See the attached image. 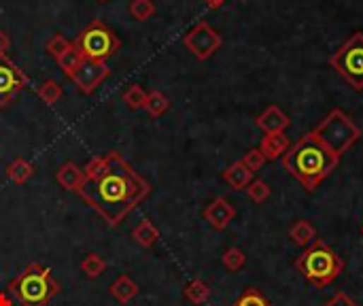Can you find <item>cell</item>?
<instances>
[{
    "mask_svg": "<svg viewBox=\"0 0 363 306\" xmlns=\"http://www.w3.org/2000/svg\"><path fill=\"white\" fill-rule=\"evenodd\" d=\"M107 162L109 166L105 175L94 181H85L79 198L98 211L109 225H117L149 196L151 187L119 153H109Z\"/></svg>",
    "mask_w": 363,
    "mask_h": 306,
    "instance_id": "1",
    "label": "cell"
},
{
    "mask_svg": "<svg viewBox=\"0 0 363 306\" xmlns=\"http://www.w3.org/2000/svg\"><path fill=\"white\" fill-rule=\"evenodd\" d=\"M338 162L340 160L329 149H325L310 132L304 134L295 145H291L282 155L285 170L308 192H314L335 170Z\"/></svg>",
    "mask_w": 363,
    "mask_h": 306,
    "instance_id": "2",
    "label": "cell"
},
{
    "mask_svg": "<svg viewBox=\"0 0 363 306\" xmlns=\"http://www.w3.org/2000/svg\"><path fill=\"white\" fill-rule=\"evenodd\" d=\"M62 291L52 270L43 264L26 266L11 283L9 295L24 306H47Z\"/></svg>",
    "mask_w": 363,
    "mask_h": 306,
    "instance_id": "3",
    "label": "cell"
},
{
    "mask_svg": "<svg viewBox=\"0 0 363 306\" xmlns=\"http://www.w3.org/2000/svg\"><path fill=\"white\" fill-rule=\"evenodd\" d=\"M344 268L342 257L323 240H314L304 253L295 259V270L316 289L331 285Z\"/></svg>",
    "mask_w": 363,
    "mask_h": 306,
    "instance_id": "4",
    "label": "cell"
},
{
    "mask_svg": "<svg viewBox=\"0 0 363 306\" xmlns=\"http://www.w3.org/2000/svg\"><path fill=\"white\" fill-rule=\"evenodd\" d=\"M325 149H329L338 160L359 141V128L348 119V115L340 109H333L312 132H310Z\"/></svg>",
    "mask_w": 363,
    "mask_h": 306,
    "instance_id": "5",
    "label": "cell"
},
{
    "mask_svg": "<svg viewBox=\"0 0 363 306\" xmlns=\"http://www.w3.org/2000/svg\"><path fill=\"white\" fill-rule=\"evenodd\" d=\"M75 45L81 49L85 60H98V62H107L109 58H113L119 47L121 41L117 39V35L102 22H92L75 41Z\"/></svg>",
    "mask_w": 363,
    "mask_h": 306,
    "instance_id": "6",
    "label": "cell"
},
{
    "mask_svg": "<svg viewBox=\"0 0 363 306\" xmlns=\"http://www.w3.org/2000/svg\"><path fill=\"white\" fill-rule=\"evenodd\" d=\"M331 66L352 90H363V33H355L333 54Z\"/></svg>",
    "mask_w": 363,
    "mask_h": 306,
    "instance_id": "7",
    "label": "cell"
},
{
    "mask_svg": "<svg viewBox=\"0 0 363 306\" xmlns=\"http://www.w3.org/2000/svg\"><path fill=\"white\" fill-rule=\"evenodd\" d=\"M183 43H185V47L196 56V60H200V62L208 60V58L223 45L221 35H219L210 24H206V22L196 24V26L185 35Z\"/></svg>",
    "mask_w": 363,
    "mask_h": 306,
    "instance_id": "8",
    "label": "cell"
},
{
    "mask_svg": "<svg viewBox=\"0 0 363 306\" xmlns=\"http://www.w3.org/2000/svg\"><path fill=\"white\" fill-rule=\"evenodd\" d=\"M26 86L28 77L24 75V71L7 56L0 58V109L7 107Z\"/></svg>",
    "mask_w": 363,
    "mask_h": 306,
    "instance_id": "9",
    "label": "cell"
},
{
    "mask_svg": "<svg viewBox=\"0 0 363 306\" xmlns=\"http://www.w3.org/2000/svg\"><path fill=\"white\" fill-rule=\"evenodd\" d=\"M111 75V69L107 66V62H98V60H83L81 66L71 75L73 83L79 88L81 94H94Z\"/></svg>",
    "mask_w": 363,
    "mask_h": 306,
    "instance_id": "10",
    "label": "cell"
},
{
    "mask_svg": "<svg viewBox=\"0 0 363 306\" xmlns=\"http://www.w3.org/2000/svg\"><path fill=\"white\" fill-rule=\"evenodd\" d=\"M234 217H236V208L223 198V196H219V198H215L206 208H204V219L208 221V225L213 228V230H225L232 221H234Z\"/></svg>",
    "mask_w": 363,
    "mask_h": 306,
    "instance_id": "11",
    "label": "cell"
},
{
    "mask_svg": "<svg viewBox=\"0 0 363 306\" xmlns=\"http://www.w3.org/2000/svg\"><path fill=\"white\" fill-rule=\"evenodd\" d=\"M257 128L263 130L266 134H276V132H285L291 124V119L287 117L285 111H280L276 105H270L257 119H255Z\"/></svg>",
    "mask_w": 363,
    "mask_h": 306,
    "instance_id": "12",
    "label": "cell"
},
{
    "mask_svg": "<svg viewBox=\"0 0 363 306\" xmlns=\"http://www.w3.org/2000/svg\"><path fill=\"white\" fill-rule=\"evenodd\" d=\"M56 179H58V183H60L66 192H75V194H79L81 187L85 185V175H83V170H81L75 162L64 164V166L58 170Z\"/></svg>",
    "mask_w": 363,
    "mask_h": 306,
    "instance_id": "13",
    "label": "cell"
},
{
    "mask_svg": "<svg viewBox=\"0 0 363 306\" xmlns=\"http://www.w3.org/2000/svg\"><path fill=\"white\" fill-rule=\"evenodd\" d=\"M289 147H291L289 136H285L282 132H276V134H266V136L261 139L259 151L263 153L266 160H278L280 155L287 153Z\"/></svg>",
    "mask_w": 363,
    "mask_h": 306,
    "instance_id": "14",
    "label": "cell"
},
{
    "mask_svg": "<svg viewBox=\"0 0 363 306\" xmlns=\"http://www.w3.org/2000/svg\"><path fill=\"white\" fill-rule=\"evenodd\" d=\"M223 181L232 187V189H246L249 183L253 181V172L244 166L242 160L234 162L232 166H227L223 170Z\"/></svg>",
    "mask_w": 363,
    "mask_h": 306,
    "instance_id": "15",
    "label": "cell"
},
{
    "mask_svg": "<svg viewBox=\"0 0 363 306\" xmlns=\"http://www.w3.org/2000/svg\"><path fill=\"white\" fill-rule=\"evenodd\" d=\"M111 295L119 302V304H128L132 298H136L138 293V285L128 276V274H121L113 281V285L109 287Z\"/></svg>",
    "mask_w": 363,
    "mask_h": 306,
    "instance_id": "16",
    "label": "cell"
},
{
    "mask_svg": "<svg viewBox=\"0 0 363 306\" xmlns=\"http://www.w3.org/2000/svg\"><path fill=\"white\" fill-rule=\"evenodd\" d=\"M289 238L295 242V245H299V247H310L314 240H316V230H314V225L308 221V219H299V221H295L293 225H291V230H289Z\"/></svg>",
    "mask_w": 363,
    "mask_h": 306,
    "instance_id": "17",
    "label": "cell"
},
{
    "mask_svg": "<svg viewBox=\"0 0 363 306\" xmlns=\"http://www.w3.org/2000/svg\"><path fill=\"white\" fill-rule=\"evenodd\" d=\"M132 236H134V240H136L141 247L149 249V247H153V245L157 242V238H160V230H157L149 219H143V221L134 228Z\"/></svg>",
    "mask_w": 363,
    "mask_h": 306,
    "instance_id": "18",
    "label": "cell"
},
{
    "mask_svg": "<svg viewBox=\"0 0 363 306\" xmlns=\"http://www.w3.org/2000/svg\"><path fill=\"white\" fill-rule=\"evenodd\" d=\"M183 295H185L187 302H191L194 306H200V304H204V302L210 298V287H208V283H204L202 278H194L191 283L185 285Z\"/></svg>",
    "mask_w": 363,
    "mask_h": 306,
    "instance_id": "19",
    "label": "cell"
},
{
    "mask_svg": "<svg viewBox=\"0 0 363 306\" xmlns=\"http://www.w3.org/2000/svg\"><path fill=\"white\" fill-rule=\"evenodd\" d=\"M32 175H35V166H32L30 162H26L24 158H16V160L7 166V177H9L13 183H18V185L26 183Z\"/></svg>",
    "mask_w": 363,
    "mask_h": 306,
    "instance_id": "20",
    "label": "cell"
},
{
    "mask_svg": "<svg viewBox=\"0 0 363 306\" xmlns=\"http://www.w3.org/2000/svg\"><path fill=\"white\" fill-rule=\"evenodd\" d=\"M85 58H83V54H81V49L73 43L71 45V49L69 52H64L60 58H58V66L62 69V73L66 75V77H71L79 66H81V62H83Z\"/></svg>",
    "mask_w": 363,
    "mask_h": 306,
    "instance_id": "21",
    "label": "cell"
},
{
    "mask_svg": "<svg viewBox=\"0 0 363 306\" xmlns=\"http://www.w3.org/2000/svg\"><path fill=\"white\" fill-rule=\"evenodd\" d=\"M145 109L149 111L151 117H160V115H164V113L170 109V100H168L162 92L153 90V92L147 94V105H145Z\"/></svg>",
    "mask_w": 363,
    "mask_h": 306,
    "instance_id": "22",
    "label": "cell"
},
{
    "mask_svg": "<svg viewBox=\"0 0 363 306\" xmlns=\"http://www.w3.org/2000/svg\"><path fill=\"white\" fill-rule=\"evenodd\" d=\"M128 11L136 22H147L149 18L155 16V3L153 0H132Z\"/></svg>",
    "mask_w": 363,
    "mask_h": 306,
    "instance_id": "23",
    "label": "cell"
},
{
    "mask_svg": "<svg viewBox=\"0 0 363 306\" xmlns=\"http://www.w3.org/2000/svg\"><path fill=\"white\" fill-rule=\"evenodd\" d=\"M124 102H126V107L132 109V111L145 109V105H147V92H145L141 86H130V88L124 92Z\"/></svg>",
    "mask_w": 363,
    "mask_h": 306,
    "instance_id": "24",
    "label": "cell"
},
{
    "mask_svg": "<svg viewBox=\"0 0 363 306\" xmlns=\"http://www.w3.org/2000/svg\"><path fill=\"white\" fill-rule=\"evenodd\" d=\"M37 94H39V98H41L45 105H56V102L62 98V88H60V83H56L54 79H47V81L41 83V88L37 90Z\"/></svg>",
    "mask_w": 363,
    "mask_h": 306,
    "instance_id": "25",
    "label": "cell"
},
{
    "mask_svg": "<svg viewBox=\"0 0 363 306\" xmlns=\"http://www.w3.org/2000/svg\"><path fill=\"white\" fill-rule=\"evenodd\" d=\"M105 268H107V261H105L98 253H90V255L81 261V270H83V274L90 276V278L100 276V274L105 272Z\"/></svg>",
    "mask_w": 363,
    "mask_h": 306,
    "instance_id": "26",
    "label": "cell"
},
{
    "mask_svg": "<svg viewBox=\"0 0 363 306\" xmlns=\"http://www.w3.org/2000/svg\"><path fill=\"white\" fill-rule=\"evenodd\" d=\"M221 261H223V266H225L230 272H238V270L244 266L246 255L242 253V249H238V247H230V249H225V253H223Z\"/></svg>",
    "mask_w": 363,
    "mask_h": 306,
    "instance_id": "27",
    "label": "cell"
},
{
    "mask_svg": "<svg viewBox=\"0 0 363 306\" xmlns=\"http://www.w3.org/2000/svg\"><path fill=\"white\" fill-rule=\"evenodd\" d=\"M234 306H272L270 304V300L259 291V289H246L236 302H234Z\"/></svg>",
    "mask_w": 363,
    "mask_h": 306,
    "instance_id": "28",
    "label": "cell"
},
{
    "mask_svg": "<svg viewBox=\"0 0 363 306\" xmlns=\"http://www.w3.org/2000/svg\"><path fill=\"white\" fill-rule=\"evenodd\" d=\"M270 194H272V189H270V185L266 183V181H251L249 183V187H246V196L255 202V204H263L268 198H270Z\"/></svg>",
    "mask_w": 363,
    "mask_h": 306,
    "instance_id": "29",
    "label": "cell"
},
{
    "mask_svg": "<svg viewBox=\"0 0 363 306\" xmlns=\"http://www.w3.org/2000/svg\"><path fill=\"white\" fill-rule=\"evenodd\" d=\"M71 41L66 39V37H62V35H54L49 41H47V54L49 56H54L56 60L64 54V52H69L71 49Z\"/></svg>",
    "mask_w": 363,
    "mask_h": 306,
    "instance_id": "30",
    "label": "cell"
},
{
    "mask_svg": "<svg viewBox=\"0 0 363 306\" xmlns=\"http://www.w3.org/2000/svg\"><path fill=\"white\" fill-rule=\"evenodd\" d=\"M107 166H109L107 155H105V158H94V160H90V164H88V166H85V170H83L85 181H94V179L102 177V175H105V170H107Z\"/></svg>",
    "mask_w": 363,
    "mask_h": 306,
    "instance_id": "31",
    "label": "cell"
},
{
    "mask_svg": "<svg viewBox=\"0 0 363 306\" xmlns=\"http://www.w3.org/2000/svg\"><path fill=\"white\" fill-rule=\"evenodd\" d=\"M242 162H244V166H246L251 172H257L259 168H263V164H266L268 160L263 158V153H261L259 149H249L246 155L242 158Z\"/></svg>",
    "mask_w": 363,
    "mask_h": 306,
    "instance_id": "32",
    "label": "cell"
},
{
    "mask_svg": "<svg viewBox=\"0 0 363 306\" xmlns=\"http://www.w3.org/2000/svg\"><path fill=\"white\" fill-rule=\"evenodd\" d=\"M325 306H359L348 293H344V291H338L329 302H325Z\"/></svg>",
    "mask_w": 363,
    "mask_h": 306,
    "instance_id": "33",
    "label": "cell"
},
{
    "mask_svg": "<svg viewBox=\"0 0 363 306\" xmlns=\"http://www.w3.org/2000/svg\"><path fill=\"white\" fill-rule=\"evenodd\" d=\"M9 47H11V39H9V35L0 30V58H5V56H7Z\"/></svg>",
    "mask_w": 363,
    "mask_h": 306,
    "instance_id": "34",
    "label": "cell"
},
{
    "mask_svg": "<svg viewBox=\"0 0 363 306\" xmlns=\"http://www.w3.org/2000/svg\"><path fill=\"white\" fill-rule=\"evenodd\" d=\"M16 304V300L9 295V291H3L0 293V306H13Z\"/></svg>",
    "mask_w": 363,
    "mask_h": 306,
    "instance_id": "35",
    "label": "cell"
},
{
    "mask_svg": "<svg viewBox=\"0 0 363 306\" xmlns=\"http://www.w3.org/2000/svg\"><path fill=\"white\" fill-rule=\"evenodd\" d=\"M204 3H206V5H208L210 9H219V7H221V5L225 3V0H204Z\"/></svg>",
    "mask_w": 363,
    "mask_h": 306,
    "instance_id": "36",
    "label": "cell"
},
{
    "mask_svg": "<svg viewBox=\"0 0 363 306\" xmlns=\"http://www.w3.org/2000/svg\"><path fill=\"white\" fill-rule=\"evenodd\" d=\"M13 306H24V304H20V302H16V304H13Z\"/></svg>",
    "mask_w": 363,
    "mask_h": 306,
    "instance_id": "37",
    "label": "cell"
},
{
    "mask_svg": "<svg viewBox=\"0 0 363 306\" xmlns=\"http://www.w3.org/2000/svg\"><path fill=\"white\" fill-rule=\"evenodd\" d=\"M361 234H363V225H361Z\"/></svg>",
    "mask_w": 363,
    "mask_h": 306,
    "instance_id": "38",
    "label": "cell"
}]
</instances>
